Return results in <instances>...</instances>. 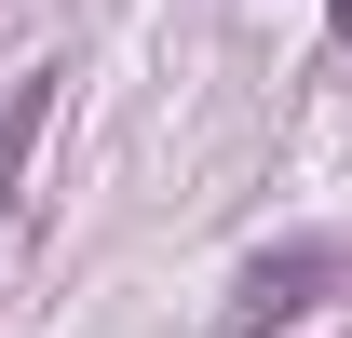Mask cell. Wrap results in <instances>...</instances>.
Instances as JSON below:
<instances>
[{
  "label": "cell",
  "instance_id": "cell-1",
  "mask_svg": "<svg viewBox=\"0 0 352 338\" xmlns=\"http://www.w3.org/2000/svg\"><path fill=\"white\" fill-rule=\"evenodd\" d=\"M325 284H339V244H285V257H244V284H230L217 338H271L285 311H311Z\"/></svg>",
  "mask_w": 352,
  "mask_h": 338
},
{
  "label": "cell",
  "instance_id": "cell-2",
  "mask_svg": "<svg viewBox=\"0 0 352 338\" xmlns=\"http://www.w3.org/2000/svg\"><path fill=\"white\" fill-rule=\"evenodd\" d=\"M41 122H54V68H28V82L0 95V216H14V190H28V149H41Z\"/></svg>",
  "mask_w": 352,
  "mask_h": 338
},
{
  "label": "cell",
  "instance_id": "cell-3",
  "mask_svg": "<svg viewBox=\"0 0 352 338\" xmlns=\"http://www.w3.org/2000/svg\"><path fill=\"white\" fill-rule=\"evenodd\" d=\"M325 27H339V41H352V0H325Z\"/></svg>",
  "mask_w": 352,
  "mask_h": 338
}]
</instances>
